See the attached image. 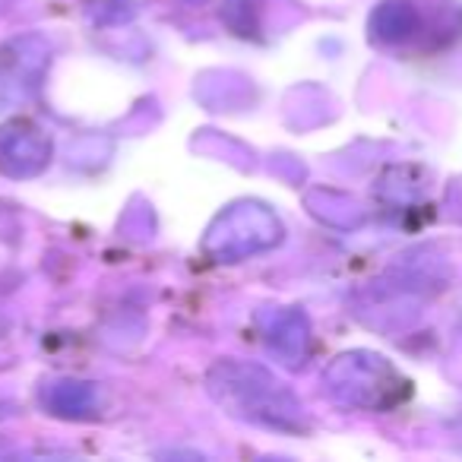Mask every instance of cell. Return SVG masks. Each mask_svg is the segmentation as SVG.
Wrapping results in <instances>:
<instances>
[{"instance_id":"1","label":"cell","mask_w":462,"mask_h":462,"mask_svg":"<svg viewBox=\"0 0 462 462\" xmlns=\"http://www.w3.org/2000/svg\"><path fill=\"white\" fill-rule=\"evenodd\" d=\"M206 383H209L212 399L241 421L270 430L304 428L301 402L266 367L245 365V361H218L212 365Z\"/></svg>"},{"instance_id":"8","label":"cell","mask_w":462,"mask_h":462,"mask_svg":"<svg viewBox=\"0 0 462 462\" xmlns=\"http://www.w3.org/2000/svg\"><path fill=\"white\" fill-rule=\"evenodd\" d=\"M418 26V16L415 10L409 7V4H402V0H390V4H383V7L374 14L371 20V29L377 39L383 42H399L405 39V35H411Z\"/></svg>"},{"instance_id":"3","label":"cell","mask_w":462,"mask_h":462,"mask_svg":"<svg viewBox=\"0 0 462 462\" xmlns=\"http://www.w3.org/2000/svg\"><path fill=\"white\" fill-rule=\"evenodd\" d=\"M282 241V222L260 203H238L212 222L206 235V254L218 263H235L247 254L270 251Z\"/></svg>"},{"instance_id":"7","label":"cell","mask_w":462,"mask_h":462,"mask_svg":"<svg viewBox=\"0 0 462 462\" xmlns=\"http://www.w3.org/2000/svg\"><path fill=\"white\" fill-rule=\"evenodd\" d=\"M45 402L51 405L54 415L64 418H86L96 411V386L92 383H77V380H64V383H54L45 393Z\"/></svg>"},{"instance_id":"6","label":"cell","mask_w":462,"mask_h":462,"mask_svg":"<svg viewBox=\"0 0 462 462\" xmlns=\"http://www.w3.org/2000/svg\"><path fill=\"white\" fill-rule=\"evenodd\" d=\"M270 348L282 355L289 365H301L304 355H308V320L295 310L276 317L270 329Z\"/></svg>"},{"instance_id":"2","label":"cell","mask_w":462,"mask_h":462,"mask_svg":"<svg viewBox=\"0 0 462 462\" xmlns=\"http://www.w3.org/2000/svg\"><path fill=\"white\" fill-rule=\"evenodd\" d=\"M327 386L346 405L358 409H390L405 396V380L393 365L371 352H348L327 371Z\"/></svg>"},{"instance_id":"5","label":"cell","mask_w":462,"mask_h":462,"mask_svg":"<svg viewBox=\"0 0 462 462\" xmlns=\"http://www.w3.org/2000/svg\"><path fill=\"white\" fill-rule=\"evenodd\" d=\"M51 155V140L32 124L0 130V168L10 174H35Z\"/></svg>"},{"instance_id":"4","label":"cell","mask_w":462,"mask_h":462,"mask_svg":"<svg viewBox=\"0 0 462 462\" xmlns=\"http://www.w3.org/2000/svg\"><path fill=\"white\" fill-rule=\"evenodd\" d=\"M42 39H20L0 48V102L23 98L29 89H35V79L42 77L48 48L39 45Z\"/></svg>"}]
</instances>
